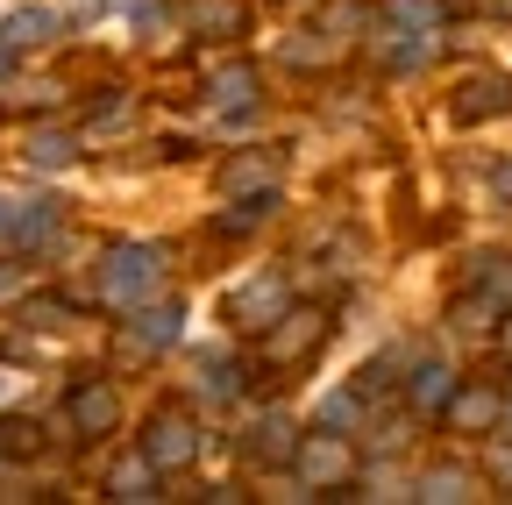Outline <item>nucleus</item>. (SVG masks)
Wrapping results in <instances>:
<instances>
[{
  "label": "nucleus",
  "mask_w": 512,
  "mask_h": 505,
  "mask_svg": "<svg viewBox=\"0 0 512 505\" xmlns=\"http://www.w3.org/2000/svg\"><path fill=\"white\" fill-rule=\"evenodd\" d=\"M15 79V43H0V86Z\"/></svg>",
  "instance_id": "obj_26"
},
{
  "label": "nucleus",
  "mask_w": 512,
  "mask_h": 505,
  "mask_svg": "<svg viewBox=\"0 0 512 505\" xmlns=\"http://www.w3.org/2000/svg\"><path fill=\"white\" fill-rule=\"evenodd\" d=\"M22 157H29L36 171H64V164H72V157H79V143H72V136H64V129H36Z\"/></svg>",
  "instance_id": "obj_19"
},
{
  "label": "nucleus",
  "mask_w": 512,
  "mask_h": 505,
  "mask_svg": "<svg viewBox=\"0 0 512 505\" xmlns=\"http://www.w3.org/2000/svg\"><path fill=\"white\" fill-rule=\"evenodd\" d=\"M242 456H249V463H292V456H299V441H292V420H285V413H264V420H249V434H242Z\"/></svg>",
  "instance_id": "obj_10"
},
{
  "label": "nucleus",
  "mask_w": 512,
  "mask_h": 505,
  "mask_svg": "<svg viewBox=\"0 0 512 505\" xmlns=\"http://www.w3.org/2000/svg\"><path fill=\"white\" fill-rule=\"evenodd\" d=\"M57 29H64V15H57V8H15L8 22H0V43L29 50V43H50Z\"/></svg>",
  "instance_id": "obj_16"
},
{
  "label": "nucleus",
  "mask_w": 512,
  "mask_h": 505,
  "mask_svg": "<svg viewBox=\"0 0 512 505\" xmlns=\"http://www.w3.org/2000/svg\"><path fill=\"white\" fill-rule=\"evenodd\" d=\"M121 114H128V100H121V93H107V100L93 107V129H107V121H121Z\"/></svg>",
  "instance_id": "obj_23"
},
{
  "label": "nucleus",
  "mask_w": 512,
  "mask_h": 505,
  "mask_svg": "<svg viewBox=\"0 0 512 505\" xmlns=\"http://www.w3.org/2000/svg\"><path fill=\"white\" fill-rule=\"evenodd\" d=\"M242 392V363H214V370H200V399L207 406H221V399H235Z\"/></svg>",
  "instance_id": "obj_21"
},
{
  "label": "nucleus",
  "mask_w": 512,
  "mask_h": 505,
  "mask_svg": "<svg viewBox=\"0 0 512 505\" xmlns=\"http://www.w3.org/2000/svg\"><path fill=\"white\" fill-rule=\"evenodd\" d=\"M57 228H64V200H22V214H15V242L22 249H50Z\"/></svg>",
  "instance_id": "obj_15"
},
{
  "label": "nucleus",
  "mask_w": 512,
  "mask_h": 505,
  "mask_svg": "<svg viewBox=\"0 0 512 505\" xmlns=\"http://www.w3.org/2000/svg\"><path fill=\"white\" fill-rule=\"evenodd\" d=\"M285 306H292L285 278H278V271H256V278H242V285L228 292V321H235V328H271Z\"/></svg>",
  "instance_id": "obj_4"
},
{
  "label": "nucleus",
  "mask_w": 512,
  "mask_h": 505,
  "mask_svg": "<svg viewBox=\"0 0 512 505\" xmlns=\"http://www.w3.org/2000/svg\"><path fill=\"white\" fill-rule=\"evenodd\" d=\"M185 335V313L178 306H136V321H128V349H136V356H157V349H171Z\"/></svg>",
  "instance_id": "obj_7"
},
{
  "label": "nucleus",
  "mask_w": 512,
  "mask_h": 505,
  "mask_svg": "<svg viewBox=\"0 0 512 505\" xmlns=\"http://www.w3.org/2000/svg\"><path fill=\"white\" fill-rule=\"evenodd\" d=\"M271 178H278V157H271V150H242V157H228V164L214 171V185H221V193H235V200L271 193Z\"/></svg>",
  "instance_id": "obj_9"
},
{
  "label": "nucleus",
  "mask_w": 512,
  "mask_h": 505,
  "mask_svg": "<svg viewBox=\"0 0 512 505\" xmlns=\"http://www.w3.org/2000/svg\"><path fill=\"white\" fill-rule=\"evenodd\" d=\"M292 470H299V484H306V491H342V484L356 477V449L342 441V427H320V434H306V441H299Z\"/></svg>",
  "instance_id": "obj_3"
},
{
  "label": "nucleus",
  "mask_w": 512,
  "mask_h": 505,
  "mask_svg": "<svg viewBox=\"0 0 512 505\" xmlns=\"http://www.w3.org/2000/svg\"><path fill=\"white\" fill-rule=\"evenodd\" d=\"M456 121H484V114H512V79H470L456 100Z\"/></svg>",
  "instance_id": "obj_14"
},
{
  "label": "nucleus",
  "mask_w": 512,
  "mask_h": 505,
  "mask_svg": "<svg viewBox=\"0 0 512 505\" xmlns=\"http://www.w3.org/2000/svg\"><path fill=\"white\" fill-rule=\"evenodd\" d=\"M157 278H164V249L157 242H114L107 249V271H100V292L114 306H143L157 292Z\"/></svg>",
  "instance_id": "obj_2"
},
{
  "label": "nucleus",
  "mask_w": 512,
  "mask_h": 505,
  "mask_svg": "<svg viewBox=\"0 0 512 505\" xmlns=\"http://www.w3.org/2000/svg\"><path fill=\"white\" fill-rule=\"evenodd\" d=\"M356 406H363L356 385H349V392H328V399H320V427H342V434H349V427H356Z\"/></svg>",
  "instance_id": "obj_22"
},
{
  "label": "nucleus",
  "mask_w": 512,
  "mask_h": 505,
  "mask_svg": "<svg viewBox=\"0 0 512 505\" xmlns=\"http://www.w3.org/2000/svg\"><path fill=\"white\" fill-rule=\"evenodd\" d=\"M192 29H200V36H242L249 8H242V0H200V8H192Z\"/></svg>",
  "instance_id": "obj_17"
},
{
  "label": "nucleus",
  "mask_w": 512,
  "mask_h": 505,
  "mask_svg": "<svg viewBox=\"0 0 512 505\" xmlns=\"http://www.w3.org/2000/svg\"><path fill=\"white\" fill-rule=\"evenodd\" d=\"M328 335H335V321L320 306H285L278 321L264 328V370H299V363H313L320 349H328Z\"/></svg>",
  "instance_id": "obj_1"
},
{
  "label": "nucleus",
  "mask_w": 512,
  "mask_h": 505,
  "mask_svg": "<svg viewBox=\"0 0 512 505\" xmlns=\"http://www.w3.org/2000/svg\"><path fill=\"white\" fill-rule=\"evenodd\" d=\"M72 427L79 434H114V420H121V399H114V385H100V377H86V385H72Z\"/></svg>",
  "instance_id": "obj_8"
},
{
  "label": "nucleus",
  "mask_w": 512,
  "mask_h": 505,
  "mask_svg": "<svg viewBox=\"0 0 512 505\" xmlns=\"http://www.w3.org/2000/svg\"><path fill=\"white\" fill-rule=\"evenodd\" d=\"M136 449H150V463H157V470H185L192 456H200V427H192L185 413H157V420L143 427Z\"/></svg>",
  "instance_id": "obj_5"
},
{
  "label": "nucleus",
  "mask_w": 512,
  "mask_h": 505,
  "mask_svg": "<svg viewBox=\"0 0 512 505\" xmlns=\"http://www.w3.org/2000/svg\"><path fill=\"white\" fill-rule=\"evenodd\" d=\"M15 214H22V200L0 193V242H15Z\"/></svg>",
  "instance_id": "obj_24"
},
{
  "label": "nucleus",
  "mask_w": 512,
  "mask_h": 505,
  "mask_svg": "<svg viewBox=\"0 0 512 505\" xmlns=\"http://www.w3.org/2000/svg\"><path fill=\"white\" fill-rule=\"evenodd\" d=\"M456 392H463V377L448 370V363H413V377H406V406H413L420 420H441Z\"/></svg>",
  "instance_id": "obj_6"
},
{
  "label": "nucleus",
  "mask_w": 512,
  "mask_h": 505,
  "mask_svg": "<svg viewBox=\"0 0 512 505\" xmlns=\"http://www.w3.org/2000/svg\"><path fill=\"white\" fill-rule=\"evenodd\" d=\"M498 413H505V399L491 392V385H463L456 399H448V427H456V434H484V427H498Z\"/></svg>",
  "instance_id": "obj_11"
},
{
  "label": "nucleus",
  "mask_w": 512,
  "mask_h": 505,
  "mask_svg": "<svg viewBox=\"0 0 512 505\" xmlns=\"http://www.w3.org/2000/svg\"><path fill=\"white\" fill-rule=\"evenodd\" d=\"M413 498H427V505H463V498H477V477H470V470H427V484H420Z\"/></svg>",
  "instance_id": "obj_18"
},
{
  "label": "nucleus",
  "mask_w": 512,
  "mask_h": 505,
  "mask_svg": "<svg viewBox=\"0 0 512 505\" xmlns=\"http://www.w3.org/2000/svg\"><path fill=\"white\" fill-rule=\"evenodd\" d=\"M157 463H150V449H136V456H121L114 470H107V498H121V505H143V498H157Z\"/></svg>",
  "instance_id": "obj_12"
},
{
  "label": "nucleus",
  "mask_w": 512,
  "mask_h": 505,
  "mask_svg": "<svg viewBox=\"0 0 512 505\" xmlns=\"http://www.w3.org/2000/svg\"><path fill=\"white\" fill-rule=\"evenodd\" d=\"M271 214H278V193H249V200H242L235 214H221L214 228H221V235H249V228H264Z\"/></svg>",
  "instance_id": "obj_20"
},
{
  "label": "nucleus",
  "mask_w": 512,
  "mask_h": 505,
  "mask_svg": "<svg viewBox=\"0 0 512 505\" xmlns=\"http://www.w3.org/2000/svg\"><path fill=\"white\" fill-rule=\"evenodd\" d=\"M491 193H498V200H512V157H505V164L491 171Z\"/></svg>",
  "instance_id": "obj_25"
},
{
  "label": "nucleus",
  "mask_w": 512,
  "mask_h": 505,
  "mask_svg": "<svg viewBox=\"0 0 512 505\" xmlns=\"http://www.w3.org/2000/svg\"><path fill=\"white\" fill-rule=\"evenodd\" d=\"M207 107H221L228 121H249V107H256V72H249V65H221V72L207 79Z\"/></svg>",
  "instance_id": "obj_13"
}]
</instances>
